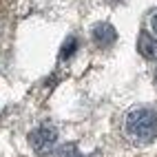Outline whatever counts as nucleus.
I'll return each mask as SVG.
<instances>
[{
    "label": "nucleus",
    "mask_w": 157,
    "mask_h": 157,
    "mask_svg": "<svg viewBox=\"0 0 157 157\" xmlns=\"http://www.w3.org/2000/svg\"><path fill=\"white\" fill-rule=\"evenodd\" d=\"M124 135L133 144H151L157 137V113L148 106H137L124 117Z\"/></svg>",
    "instance_id": "nucleus-1"
},
{
    "label": "nucleus",
    "mask_w": 157,
    "mask_h": 157,
    "mask_svg": "<svg viewBox=\"0 0 157 157\" xmlns=\"http://www.w3.org/2000/svg\"><path fill=\"white\" fill-rule=\"evenodd\" d=\"M29 142L38 155H49L58 146V128L53 124H40L29 133Z\"/></svg>",
    "instance_id": "nucleus-2"
},
{
    "label": "nucleus",
    "mask_w": 157,
    "mask_h": 157,
    "mask_svg": "<svg viewBox=\"0 0 157 157\" xmlns=\"http://www.w3.org/2000/svg\"><path fill=\"white\" fill-rule=\"evenodd\" d=\"M137 51H140L142 58L155 62L157 60V36L148 33V31H142L140 38H137Z\"/></svg>",
    "instance_id": "nucleus-3"
},
{
    "label": "nucleus",
    "mask_w": 157,
    "mask_h": 157,
    "mask_svg": "<svg viewBox=\"0 0 157 157\" xmlns=\"http://www.w3.org/2000/svg\"><path fill=\"white\" fill-rule=\"evenodd\" d=\"M93 40H95L98 47H111L115 40H117V31H115L109 22H100L93 27Z\"/></svg>",
    "instance_id": "nucleus-4"
},
{
    "label": "nucleus",
    "mask_w": 157,
    "mask_h": 157,
    "mask_svg": "<svg viewBox=\"0 0 157 157\" xmlns=\"http://www.w3.org/2000/svg\"><path fill=\"white\" fill-rule=\"evenodd\" d=\"M78 38L75 36H69L64 40V44H62V51H60V60H69L73 53H75V49H78Z\"/></svg>",
    "instance_id": "nucleus-5"
},
{
    "label": "nucleus",
    "mask_w": 157,
    "mask_h": 157,
    "mask_svg": "<svg viewBox=\"0 0 157 157\" xmlns=\"http://www.w3.org/2000/svg\"><path fill=\"white\" fill-rule=\"evenodd\" d=\"M58 157H91V155L80 153V148H78L75 144H64V146H60Z\"/></svg>",
    "instance_id": "nucleus-6"
},
{
    "label": "nucleus",
    "mask_w": 157,
    "mask_h": 157,
    "mask_svg": "<svg viewBox=\"0 0 157 157\" xmlns=\"http://www.w3.org/2000/svg\"><path fill=\"white\" fill-rule=\"evenodd\" d=\"M151 29L155 31V36H157V9H155V13L151 16Z\"/></svg>",
    "instance_id": "nucleus-7"
}]
</instances>
